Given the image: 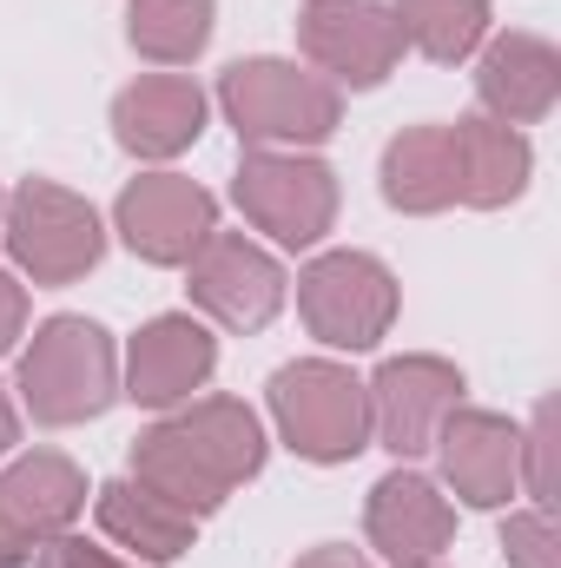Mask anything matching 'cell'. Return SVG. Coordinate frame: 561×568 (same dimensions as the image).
I'll list each match as a JSON object with an SVG mask.
<instances>
[{
    "mask_svg": "<svg viewBox=\"0 0 561 568\" xmlns=\"http://www.w3.org/2000/svg\"><path fill=\"white\" fill-rule=\"evenodd\" d=\"M297 47H304V60L344 93V87H357V93H370V87H384L390 73H397V60H404V27H397V13L384 7V0H304V13H297Z\"/></svg>",
    "mask_w": 561,
    "mask_h": 568,
    "instance_id": "ba28073f",
    "label": "cell"
},
{
    "mask_svg": "<svg viewBox=\"0 0 561 568\" xmlns=\"http://www.w3.org/2000/svg\"><path fill=\"white\" fill-rule=\"evenodd\" d=\"M290 568H370L357 549H344V542H324V549H310V556H297Z\"/></svg>",
    "mask_w": 561,
    "mask_h": 568,
    "instance_id": "4316f807",
    "label": "cell"
},
{
    "mask_svg": "<svg viewBox=\"0 0 561 568\" xmlns=\"http://www.w3.org/2000/svg\"><path fill=\"white\" fill-rule=\"evenodd\" d=\"M232 199L238 212L284 252H310L324 245V232L337 225V172L310 152H272V145H252L238 159V179H232Z\"/></svg>",
    "mask_w": 561,
    "mask_h": 568,
    "instance_id": "8992f818",
    "label": "cell"
},
{
    "mask_svg": "<svg viewBox=\"0 0 561 568\" xmlns=\"http://www.w3.org/2000/svg\"><path fill=\"white\" fill-rule=\"evenodd\" d=\"M27 337V291L13 284V272H0V357Z\"/></svg>",
    "mask_w": 561,
    "mask_h": 568,
    "instance_id": "484cf974",
    "label": "cell"
},
{
    "mask_svg": "<svg viewBox=\"0 0 561 568\" xmlns=\"http://www.w3.org/2000/svg\"><path fill=\"white\" fill-rule=\"evenodd\" d=\"M80 509H86V476L73 456L27 449L0 469V523L27 556H40L53 536H67L80 523Z\"/></svg>",
    "mask_w": 561,
    "mask_h": 568,
    "instance_id": "9a60e30c",
    "label": "cell"
},
{
    "mask_svg": "<svg viewBox=\"0 0 561 568\" xmlns=\"http://www.w3.org/2000/svg\"><path fill=\"white\" fill-rule=\"evenodd\" d=\"M218 0H133L126 7V40L152 67H192L212 47Z\"/></svg>",
    "mask_w": 561,
    "mask_h": 568,
    "instance_id": "44dd1931",
    "label": "cell"
},
{
    "mask_svg": "<svg viewBox=\"0 0 561 568\" xmlns=\"http://www.w3.org/2000/svg\"><path fill=\"white\" fill-rule=\"evenodd\" d=\"M297 311L330 351H377L397 324V278L370 252H317L297 272Z\"/></svg>",
    "mask_w": 561,
    "mask_h": 568,
    "instance_id": "52a82bcc",
    "label": "cell"
},
{
    "mask_svg": "<svg viewBox=\"0 0 561 568\" xmlns=\"http://www.w3.org/2000/svg\"><path fill=\"white\" fill-rule=\"evenodd\" d=\"M390 13L404 27V47L436 67H456L489 40V0H397Z\"/></svg>",
    "mask_w": 561,
    "mask_h": 568,
    "instance_id": "7402d4cb",
    "label": "cell"
},
{
    "mask_svg": "<svg viewBox=\"0 0 561 568\" xmlns=\"http://www.w3.org/2000/svg\"><path fill=\"white\" fill-rule=\"evenodd\" d=\"M20 562H27V549H20V542L7 536V523H0V568H20Z\"/></svg>",
    "mask_w": 561,
    "mask_h": 568,
    "instance_id": "f1b7e54d",
    "label": "cell"
},
{
    "mask_svg": "<svg viewBox=\"0 0 561 568\" xmlns=\"http://www.w3.org/2000/svg\"><path fill=\"white\" fill-rule=\"evenodd\" d=\"M93 516L100 529L140 556V562H178L192 542H198V516H185L178 503H165L159 489H145L140 476H120V483H100L93 489Z\"/></svg>",
    "mask_w": 561,
    "mask_h": 568,
    "instance_id": "d6986e66",
    "label": "cell"
},
{
    "mask_svg": "<svg viewBox=\"0 0 561 568\" xmlns=\"http://www.w3.org/2000/svg\"><path fill=\"white\" fill-rule=\"evenodd\" d=\"M384 199L410 219L456 205V140L449 126H410L384 145Z\"/></svg>",
    "mask_w": 561,
    "mask_h": 568,
    "instance_id": "ffe728a7",
    "label": "cell"
},
{
    "mask_svg": "<svg viewBox=\"0 0 561 568\" xmlns=\"http://www.w3.org/2000/svg\"><path fill=\"white\" fill-rule=\"evenodd\" d=\"M272 424L304 463H350L370 449V397L330 357H297L272 377Z\"/></svg>",
    "mask_w": 561,
    "mask_h": 568,
    "instance_id": "277c9868",
    "label": "cell"
},
{
    "mask_svg": "<svg viewBox=\"0 0 561 568\" xmlns=\"http://www.w3.org/2000/svg\"><path fill=\"white\" fill-rule=\"evenodd\" d=\"M185 272H192V304L225 331H265L290 291L284 265L265 245H252L245 232H212Z\"/></svg>",
    "mask_w": 561,
    "mask_h": 568,
    "instance_id": "8fae6325",
    "label": "cell"
},
{
    "mask_svg": "<svg viewBox=\"0 0 561 568\" xmlns=\"http://www.w3.org/2000/svg\"><path fill=\"white\" fill-rule=\"evenodd\" d=\"M364 529H370V549L390 568H422L456 542V509H449V496H442L422 469L397 463V469L370 489Z\"/></svg>",
    "mask_w": 561,
    "mask_h": 568,
    "instance_id": "5bb4252c",
    "label": "cell"
},
{
    "mask_svg": "<svg viewBox=\"0 0 561 568\" xmlns=\"http://www.w3.org/2000/svg\"><path fill=\"white\" fill-rule=\"evenodd\" d=\"M113 232L145 265H192V252L218 232V199L185 172H145L120 192Z\"/></svg>",
    "mask_w": 561,
    "mask_h": 568,
    "instance_id": "9c48e42d",
    "label": "cell"
},
{
    "mask_svg": "<svg viewBox=\"0 0 561 568\" xmlns=\"http://www.w3.org/2000/svg\"><path fill=\"white\" fill-rule=\"evenodd\" d=\"M212 371H218V337L192 311H165L133 337L120 397H133L145 410H178V404H192V390L212 384Z\"/></svg>",
    "mask_w": 561,
    "mask_h": 568,
    "instance_id": "7c38bea8",
    "label": "cell"
},
{
    "mask_svg": "<svg viewBox=\"0 0 561 568\" xmlns=\"http://www.w3.org/2000/svg\"><path fill=\"white\" fill-rule=\"evenodd\" d=\"M40 568H140V562H120V556H106V549H93L86 536H53L47 549H40Z\"/></svg>",
    "mask_w": 561,
    "mask_h": 568,
    "instance_id": "d4e9b609",
    "label": "cell"
},
{
    "mask_svg": "<svg viewBox=\"0 0 561 568\" xmlns=\"http://www.w3.org/2000/svg\"><path fill=\"white\" fill-rule=\"evenodd\" d=\"M0 239H7V258L33 284H80L106 258L100 212L53 179L13 185V199L0 205Z\"/></svg>",
    "mask_w": 561,
    "mask_h": 568,
    "instance_id": "5b68a950",
    "label": "cell"
},
{
    "mask_svg": "<svg viewBox=\"0 0 561 568\" xmlns=\"http://www.w3.org/2000/svg\"><path fill=\"white\" fill-rule=\"evenodd\" d=\"M364 397H370V443H384L397 463H410L436 443L442 417L462 404V371L449 357H422V351L390 357V364H377Z\"/></svg>",
    "mask_w": 561,
    "mask_h": 568,
    "instance_id": "30bf717a",
    "label": "cell"
},
{
    "mask_svg": "<svg viewBox=\"0 0 561 568\" xmlns=\"http://www.w3.org/2000/svg\"><path fill=\"white\" fill-rule=\"evenodd\" d=\"M476 100L502 126H536L561 100V53L542 33H496L476 67Z\"/></svg>",
    "mask_w": 561,
    "mask_h": 568,
    "instance_id": "2e32d148",
    "label": "cell"
},
{
    "mask_svg": "<svg viewBox=\"0 0 561 568\" xmlns=\"http://www.w3.org/2000/svg\"><path fill=\"white\" fill-rule=\"evenodd\" d=\"M120 397V351L93 317H47L20 351V404L47 429H73L106 417Z\"/></svg>",
    "mask_w": 561,
    "mask_h": 568,
    "instance_id": "7a4b0ae2",
    "label": "cell"
},
{
    "mask_svg": "<svg viewBox=\"0 0 561 568\" xmlns=\"http://www.w3.org/2000/svg\"><path fill=\"white\" fill-rule=\"evenodd\" d=\"M436 463H442V483L469 503V509H502L516 489H522V429L496 410H449L442 429H436Z\"/></svg>",
    "mask_w": 561,
    "mask_h": 568,
    "instance_id": "4fadbf2b",
    "label": "cell"
},
{
    "mask_svg": "<svg viewBox=\"0 0 561 568\" xmlns=\"http://www.w3.org/2000/svg\"><path fill=\"white\" fill-rule=\"evenodd\" d=\"M516 463H522V483H529V496H536V503H549V496H555V483H549V404L529 417Z\"/></svg>",
    "mask_w": 561,
    "mask_h": 568,
    "instance_id": "cb8c5ba5",
    "label": "cell"
},
{
    "mask_svg": "<svg viewBox=\"0 0 561 568\" xmlns=\"http://www.w3.org/2000/svg\"><path fill=\"white\" fill-rule=\"evenodd\" d=\"M456 140V199L476 205V212H502L529 192V172H536V152L522 140V126H502L489 113H469L449 126Z\"/></svg>",
    "mask_w": 561,
    "mask_h": 568,
    "instance_id": "ac0fdd59",
    "label": "cell"
},
{
    "mask_svg": "<svg viewBox=\"0 0 561 568\" xmlns=\"http://www.w3.org/2000/svg\"><path fill=\"white\" fill-rule=\"evenodd\" d=\"M218 106L245 145L297 152L344 126V93L297 60H238L218 73Z\"/></svg>",
    "mask_w": 561,
    "mask_h": 568,
    "instance_id": "3957f363",
    "label": "cell"
},
{
    "mask_svg": "<svg viewBox=\"0 0 561 568\" xmlns=\"http://www.w3.org/2000/svg\"><path fill=\"white\" fill-rule=\"evenodd\" d=\"M502 556H509V568H561L549 503H536V509H522V516L502 523Z\"/></svg>",
    "mask_w": 561,
    "mask_h": 568,
    "instance_id": "603a6c76",
    "label": "cell"
},
{
    "mask_svg": "<svg viewBox=\"0 0 561 568\" xmlns=\"http://www.w3.org/2000/svg\"><path fill=\"white\" fill-rule=\"evenodd\" d=\"M0 205H7V192H0Z\"/></svg>",
    "mask_w": 561,
    "mask_h": 568,
    "instance_id": "f546056e",
    "label": "cell"
},
{
    "mask_svg": "<svg viewBox=\"0 0 561 568\" xmlns=\"http://www.w3.org/2000/svg\"><path fill=\"white\" fill-rule=\"evenodd\" d=\"M422 568H436V562H422Z\"/></svg>",
    "mask_w": 561,
    "mask_h": 568,
    "instance_id": "4dcf8cb0",
    "label": "cell"
},
{
    "mask_svg": "<svg viewBox=\"0 0 561 568\" xmlns=\"http://www.w3.org/2000/svg\"><path fill=\"white\" fill-rule=\"evenodd\" d=\"M20 443V417H13V404H7V390H0V456Z\"/></svg>",
    "mask_w": 561,
    "mask_h": 568,
    "instance_id": "83f0119b",
    "label": "cell"
},
{
    "mask_svg": "<svg viewBox=\"0 0 561 568\" xmlns=\"http://www.w3.org/2000/svg\"><path fill=\"white\" fill-rule=\"evenodd\" d=\"M265 424L252 404L238 397H192L178 410H165L152 429L133 443V476L145 489H159L165 503H178L185 516H212L225 509L232 489H245L265 469Z\"/></svg>",
    "mask_w": 561,
    "mask_h": 568,
    "instance_id": "6da1fadb",
    "label": "cell"
},
{
    "mask_svg": "<svg viewBox=\"0 0 561 568\" xmlns=\"http://www.w3.org/2000/svg\"><path fill=\"white\" fill-rule=\"evenodd\" d=\"M205 133V93L185 73H145L113 100V140L133 159H178Z\"/></svg>",
    "mask_w": 561,
    "mask_h": 568,
    "instance_id": "e0dca14e",
    "label": "cell"
}]
</instances>
